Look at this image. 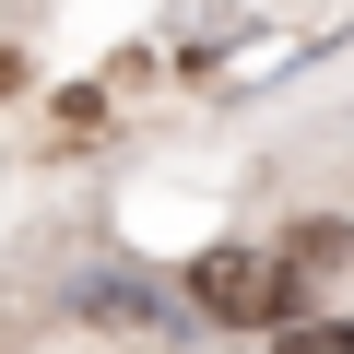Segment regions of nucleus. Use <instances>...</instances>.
Returning <instances> with one entry per match:
<instances>
[{
    "instance_id": "1",
    "label": "nucleus",
    "mask_w": 354,
    "mask_h": 354,
    "mask_svg": "<svg viewBox=\"0 0 354 354\" xmlns=\"http://www.w3.org/2000/svg\"><path fill=\"white\" fill-rule=\"evenodd\" d=\"M307 260L295 248H213L201 272H189V295L225 319V330H295V307H307Z\"/></svg>"
},
{
    "instance_id": "2",
    "label": "nucleus",
    "mask_w": 354,
    "mask_h": 354,
    "mask_svg": "<svg viewBox=\"0 0 354 354\" xmlns=\"http://www.w3.org/2000/svg\"><path fill=\"white\" fill-rule=\"evenodd\" d=\"M283 354H354V319H295Z\"/></svg>"
}]
</instances>
